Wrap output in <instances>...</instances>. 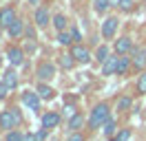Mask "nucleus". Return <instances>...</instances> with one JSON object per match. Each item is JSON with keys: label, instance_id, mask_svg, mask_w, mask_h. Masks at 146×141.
I'll return each mask as SVG.
<instances>
[{"label": "nucleus", "instance_id": "nucleus-27", "mask_svg": "<svg viewBox=\"0 0 146 141\" xmlns=\"http://www.w3.org/2000/svg\"><path fill=\"white\" fill-rule=\"evenodd\" d=\"M128 139H131V128H119V130L113 134L111 141H128Z\"/></svg>", "mask_w": 146, "mask_h": 141}, {"label": "nucleus", "instance_id": "nucleus-9", "mask_svg": "<svg viewBox=\"0 0 146 141\" xmlns=\"http://www.w3.org/2000/svg\"><path fill=\"white\" fill-rule=\"evenodd\" d=\"M113 51L117 53V55H126V53H131V51H133V38H131V35H122V38H117L115 44H113Z\"/></svg>", "mask_w": 146, "mask_h": 141}, {"label": "nucleus", "instance_id": "nucleus-23", "mask_svg": "<svg viewBox=\"0 0 146 141\" xmlns=\"http://www.w3.org/2000/svg\"><path fill=\"white\" fill-rule=\"evenodd\" d=\"M58 44H62V46H73V35H71L69 29H66V31H58Z\"/></svg>", "mask_w": 146, "mask_h": 141}, {"label": "nucleus", "instance_id": "nucleus-22", "mask_svg": "<svg viewBox=\"0 0 146 141\" xmlns=\"http://www.w3.org/2000/svg\"><path fill=\"white\" fill-rule=\"evenodd\" d=\"M131 104H133V99L128 95H122V97H117L115 108H117V113H126V110H131Z\"/></svg>", "mask_w": 146, "mask_h": 141}, {"label": "nucleus", "instance_id": "nucleus-38", "mask_svg": "<svg viewBox=\"0 0 146 141\" xmlns=\"http://www.w3.org/2000/svg\"><path fill=\"white\" fill-rule=\"evenodd\" d=\"M0 42H2V31H0Z\"/></svg>", "mask_w": 146, "mask_h": 141}, {"label": "nucleus", "instance_id": "nucleus-14", "mask_svg": "<svg viewBox=\"0 0 146 141\" xmlns=\"http://www.w3.org/2000/svg\"><path fill=\"white\" fill-rule=\"evenodd\" d=\"M84 123H86V117H84L82 113H73L71 119H69V123H66V130H69V132H75V130H80Z\"/></svg>", "mask_w": 146, "mask_h": 141}, {"label": "nucleus", "instance_id": "nucleus-3", "mask_svg": "<svg viewBox=\"0 0 146 141\" xmlns=\"http://www.w3.org/2000/svg\"><path fill=\"white\" fill-rule=\"evenodd\" d=\"M36 77L38 82H51L55 77V64L53 62H40L36 69Z\"/></svg>", "mask_w": 146, "mask_h": 141}, {"label": "nucleus", "instance_id": "nucleus-8", "mask_svg": "<svg viewBox=\"0 0 146 141\" xmlns=\"http://www.w3.org/2000/svg\"><path fill=\"white\" fill-rule=\"evenodd\" d=\"M131 60H133V69L135 70H144L146 69V46H133Z\"/></svg>", "mask_w": 146, "mask_h": 141}, {"label": "nucleus", "instance_id": "nucleus-18", "mask_svg": "<svg viewBox=\"0 0 146 141\" xmlns=\"http://www.w3.org/2000/svg\"><path fill=\"white\" fill-rule=\"evenodd\" d=\"M40 121H42V128H49V130H51V128H58V123H60V115H58V113H44Z\"/></svg>", "mask_w": 146, "mask_h": 141}, {"label": "nucleus", "instance_id": "nucleus-6", "mask_svg": "<svg viewBox=\"0 0 146 141\" xmlns=\"http://www.w3.org/2000/svg\"><path fill=\"white\" fill-rule=\"evenodd\" d=\"M117 24H119L117 16H109L102 22V38H104V40H113L115 33H117Z\"/></svg>", "mask_w": 146, "mask_h": 141}, {"label": "nucleus", "instance_id": "nucleus-5", "mask_svg": "<svg viewBox=\"0 0 146 141\" xmlns=\"http://www.w3.org/2000/svg\"><path fill=\"white\" fill-rule=\"evenodd\" d=\"M71 55L75 57V62H78V64H89V62L93 60L91 51H89L82 42H78V44H73V46H71Z\"/></svg>", "mask_w": 146, "mask_h": 141}, {"label": "nucleus", "instance_id": "nucleus-26", "mask_svg": "<svg viewBox=\"0 0 146 141\" xmlns=\"http://www.w3.org/2000/svg\"><path fill=\"white\" fill-rule=\"evenodd\" d=\"M25 137H27V134H22V132L16 130V128L9 130V132H5V141H25Z\"/></svg>", "mask_w": 146, "mask_h": 141}, {"label": "nucleus", "instance_id": "nucleus-39", "mask_svg": "<svg viewBox=\"0 0 146 141\" xmlns=\"http://www.w3.org/2000/svg\"><path fill=\"white\" fill-rule=\"evenodd\" d=\"M0 66H2V57H0Z\"/></svg>", "mask_w": 146, "mask_h": 141}, {"label": "nucleus", "instance_id": "nucleus-25", "mask_svg": "<svg viewBox=\"0 0 146 141\" xmlns=\"http://www.w3.org/2000/svg\"><path fill=\"white\" fill-rule=\"evenodd\" d=\"M75 64H78V62H75V57L71 55V51L66 53V55H62V57H60V66H62L64 70H71Z\"/></svg>", "mask_w": 146, "mask_h": 141}, {"label": "nucleus", "instance_id": "nucleus-24", "mask_svg": "<svg viewBox=\"0 0 146 141\" xmlns=\"http://www.w3.org/2000/svg\"><path fill=\"white\" fill-rule=\"evenodd\" d=\"M109 55H111L109 46H106V44H100V46H98V51H95V55H93V57H95V62H98V64H102V62L106 60Z\"/></svg>", "mask_w": 146, "mask_h": 141}, {"label": "nucleus", "instance_id": "nucleus-34", "mask_svg": "<svg viewBox=\"0 0 146 141\" xmlns=\"http://www.w3.org/2000/svg\"><path fill=\"white\" fill-rule=\"evenodd\" d=\"M46 134H49V128H42V130L38 132L36 137H38V141H44V139H46Z\"/></svg>", "mask_w": 146, "mask_h": 141}, {"label": "nucleus", "instance_id": "nucleus-32", "mask_svg": "<svg viewBox=\"0 0 146 141\" xmlns=\"http://www.w3.org/2000/svg\"><path fill=\"white\" fill-rule=\"evenodd\" d=\"M69 31H71V35H73V44L82 42V35H80V29H78V26H71Z\"/></svg>", "mask_w": 146, "mask_h": 141}, {"label": "nucleus", "instance_id": "nucleus-15", "mask_svg": "<svg viewBox=\"0 0 146 141\" xmlns=\"http://www.w3.org/2000/svg\"><path fill=\"white\" fill-rule=\"evenodd\" d=\"M36 90H38V95H40V99H42V101H51V99L55 97V90L49 86V82H40Z\"/></svg>", "mask_w": 146, "mask_h": 141}, {"label": "nucleus", "instance_id": "nucleus-30", "mask_svg": "<svg viewBox=\"0 0 146 141\" xmlns=\"http://www.w3.org/2000/svg\"><path fill=\"white\" fill-rule=\"evenodd\" d=\"M36 29H38L36 24H33V26L27 24V29H25V38H27V40H36Z\"/></svg>", "mask_w": 146, "mask_h": 141}, {"label": "nucleus", "instance_id": "nucleus-19", "mask_svg": "<svg viewBox=\"0 0 146 141\" xmlns=\"http://www.w3.org/2000/svg\"><path fill=\"white\" fill-rule=\"evenodd\" d=\"M51 24H53L55 31H66V29H69V20H66L64 13H55L53 20H51Z\"/></svg>", "mask_w": 146, "mask_h": 141}, {"label": "nucleus", "instance_id": "nucleus-2", "mask_svg": "<svg viewBox=\"0 0 146 141\" xmlns=\"http://www.w3.org/2000/svg\"><path fill=\"white\" fill-rule=\"evenodd\" d=\"M20 123H22V113H20L18 108H7V110H2L0 113V130L2 132H9L13 128H18Z\"/></svg>", "mask_w": 146, "mask_h": 141}, {"label": "nucleus", "instance_id": "nucleus-11", "mask_svg": "<svg viewBox=\"0 0 146 141\" xmlns=\"http://www.w3.org/2000/svg\"><path fill=\"white\" fill-rule=\"evenodd\" d=\"M117 60H119V55L117 53H113V55H109L106 60L102 62V75L104 77H109V75H115V70H117Z\"/></svg>", "mask_w": 146, "mask_h": 141}, {"label": "nucleus", "instance_id": "nucleus-37", "mask_svg": "<svg viewBox=\"0 0 146 141\" xmlns=\"http://www.w3.org/2000/svg\"><path fill=\"white\" fill-rule=\"evenodd\" d=\"M29 5H40V0H29Z\"/></svg>", "mask_w": 146, "mask_h": 141}, {"label": "nucleus", "instance_id": "nucleus-12", "mask_svg": "<svg viewBox=\"0 0 146 141\" xmlns=\"http://www.w3.org/2000/svg\"><path fill=\"white\" fill-rule=\"evenodd\" d=\"M2 82L9 86V90L18 88V84H20V75H18V70H16V66H9V69L2 73Z\"/></svg>", "mask_w": 146, "mask_h": 141}, {"label": "nucleus", "instance_id": "nucleus-13", "mask_svg": "<svg viewBox=\"0 0 146 141\" xmlns=\"http://www.w3.org/2000/svg\"><path fill=\"white\" fill-rule=\"evenodd\" d=\"M16 20V9L7 7V9H0V29H9Z\"/></svg>", "mask_w": 146, "mask_h": 141}, {"label": "nucleus", "instance_id": "nucleus-4", "mask_svg": "<svg viewBox=\"0 0 146 141\" xmlns=\"http://www.w3.org/2000/svg\"><path fill=\"white\" fill-rule=\"evenodd\" d=\"M20 99H22V104L27 106L29 110H33V113H40V95H38V90H22V95H20Z\"/></svg>", "mask_w": 146, "mask_h": 141}, {"label": "nucleus", "instance_id": "nucleus-17", "mask_svg": "<svg viewBox=\"0 0 146 141\" xmlns=\"http://www.w3.org/2000/svg\"><path fill=\"white\" fill-rule=\"evenodd\" d=\"M128 69H133V60L128 57V53H126V55H119V60H117V70H115V75H126Z\"/></svg>", "mask_w": 146, "mask_h": 141}, {"label": "nucleus", "instance_id": "nucleus-21", "mask_svg": "<svg viewBox=\"0 0 146 141\" xmlns=\"http://www.w3.org/2000/svg\"><path fill=\"white\" fill-rule=\"evenodd\" d=\"M102 130H104V134H106L109 139H113V134L117 132V121H115L113 117H109V119H106V123L102 126Z\"/></svg>", "mask_w": 146, "mask_h": 141}, {"label": "nucleus", "instance_id": "nucleus-1", "mask_svg": "<svg viewBox=\"0 0 146 141\" xmlns=\"http://www.w3.org/2000/svg\"><path fill=\"white\" fill-rule=\"evenodd\" d=\"M109 117H111V106L106 104V101L95 104V106H93V110H91V115H89V119H86L89 130H98V128H102Z\"/></svg>", "mask_w": 146, "mask_h": 141}, {"label": "nucleus", "instance_id": "nucleus-36", "mask_svg": "<svg viewBox=\"0 0 146 141\" xmlns=\"http://www.w3.org/2000/svg\"><path fill=\"white\" fill-rule=\"evenodd\" d=\"M119 5V0H111V7H117Z\"/></svg>", "mask_w": 146, "mask_h": 141}, {"label": "nucleus", "instance_id": "nucleus-10", "mask_svg": "<svg viewBox=\"0 0 146 141\" xmlns=\"http://www.w3.org/2000/svg\"><path fill=\"white\" fill-rule=\"evenodd\" d=\"M7 60H9V64L11 66H22L25 64V51L20 49V46H9L7 49Z\"/></svg>", "mask_w": 146, "mask_h": 141}, {"label": "nucleus", "instance_id": "nucleus-28", "mask_svg": "<svg viewBox=\"0 0 146 141\" xmlns=\"http://www.w3.org/2000/svg\"><path fill=\"white\" fill-rule=\"evenodd\" d=\"M137 93H139V95H146V70L139 75V79H137Z\"/></svg>", "mask_w": 146, "mask_h": 141}, {"label": "nucleus", "instance_id": "nucleus-7", "mask_svg": "<svg viewBox=\"0 0 146 141\" xmlns=\"http://www.w3.org/2000/svg\"><path fill=\"white\" fill-rule=\"evenodd\" d=\"M51 20H53V16L49 13L46 7H38L36 9V13H33V24H36L38 29H46V26L51 24Z\"/></svg>", "mask_w": 146, "mask_h": 141}, {"label": "nucleus", "instance_id": "nucleus-20", "mask_svg": "<svg viewBox=\"0 0 146 141\" xmlns=\"http://www.w3.org/2000/svg\"><path fill=\"white\" fill-rule=\"evenodd\" d=\"M109 9H111V0H93V11L98 16H104Z\"/></svg>", "mask_w": 146, "mask_h": 141}, {"label": "nucleus", "instance_id": "nucleus-35", "mask_svg": "<svg viewBox=\"0 0 146 141\" xmlns=\"http://www.w3.org/2000/svg\"><path fill=\"white\" fill-rule=\"evenodd\" d=\"M25 141H38V137H36V134H31V132H29L27 137H25Z\"/></svg>", "mask_w": 146, "mask_h": 141}, {"label": "nucleus", "instance_id": "nucleus-16", "mask_svg": "<svg viewBox=\"0 0 146 141\" xmlns=\"http://www.w3.org/2000/svg\"><path fill=\"white\" fill-rule=\"evenodd\" d=\"M25 29H27L25 20L16 18V20H13V24L7 29V33H9V38H20V35H25Z\"/></svg>", "mask_w": 146, "mask_h": 141}, {"label": "nucleus", "instance_id": "nucleus-29", "mask_svg": "<svg viewBox=\"0 0 146 141\" xmlns=\"http://www.w3.org/2000/svg\"><path fill=\"white\" fill-rule=\"evenodd\" d=\"M122 11H133L135 9V0H119V5H117Z\"/></svg>", "mask_w": 146, "mask_h": 141}, {"label": "nucleus", "instance_id": "nucleus-33", "mask_svg": "<svg viewBox=\"0 0 146 141\" xmlns=\"http://www.w3.org/2000/svg\"><path fill=\"white\" fill-rule=\"evenodd\" d=\"M7 93H9V86H7V84H5L2 79H0V101H2L5 97H7Z\"/></svg>", "mask_w": 146, "mask_h": 141}, {"label": "nucleus", "instance_id": "nucleus-31", "mask_svg": "<svg viewBox=\"0 0 146 141\" xmlns=\"http://www.w3.org/2000/svg\"><path fill=\"white\" fill-rule=\"evenodd\" d=\"M66 141H86V137H84L80 130H75V132H71V134H69V139H66Z\"/></svg>", "mask_w": 146, "mask_h": 141}]
</instances>
